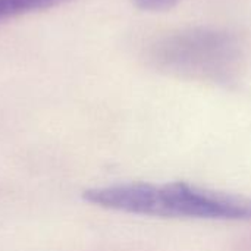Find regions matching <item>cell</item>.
I'll list each match as a JSON object with an SVG mask.
<instances>
[{
  "mask_svg": "<svg viewBox=\"0 0 251 251\" xmlns=\"http://www.w3.org/2000/svg\"><path fill=\"white\" fill-rule=\"evenodd\" d=\"M84 200L110 210L169 219L251 221V197L203 188L184 181L128 182L90 188Z\"/></svg>",
  "mask_w": 251,
  "mask_h": 251,
  "instance_id": "6da1fadb",
  "label": "cell"
},
{
  "mask_svg": "<svg viewBox=\"0 0 251 251\" xmlns=\"http://www.w3.org/2000/svg\"><path fill=\"white\" fill-rule=\"evenodd\" d=\"M150 60L168 75L229 87L240 79L244 54L226 31L188 28L160 38L150 50Z\"/></svg>",
  "mask_w": 251,
  "mask_h": 251,
  "instance_id": "7a4b0ae2",
  "label": "cell"
},
{
  "mask_svg": "<svg viewBox=\"0 0 251 251\" xmlns=\"http://www.w3.org/2000/svg\"><path fill=\"white\" fill-rule=\"evenodd\" d=\"M66 0H0V22L29 12L49 9Z\"/></svg>",
  "mask_w": 251,
  "mask_h": 251,
  "instance_id": "3957f363",
  "label": "cell"
},
{
  "mask_svg": "<svg viewBox=\"0 0 251 251\" xmlns=\"http://www.w3.org/2000/svg\"><path fill=\"white\" fill-rule=\"evenodd\" d=\"M137 7L143 10H150V12H162V10H169L174 7L178 0H132Z\"/></svg>",
  "mask_w": 251,
  "mask_h": 251,
  "instance_id": "277c9868",
  "label": "cell"
}]
</instances>
